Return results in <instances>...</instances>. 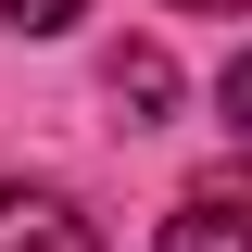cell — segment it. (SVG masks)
<instances>
[{
  "mask_svg": "<svg viewBox=\"0 0 252 252\" xmlns=\"http://www.w3.org/2000/svg\"><path fill=\"white\" fill-rule=\"evenodd\" d=\"M164 252H252V177H202L164 215Z\"/></svg>",
  "mask_w": 252,
  "mask_h": 252,
  "instance_id": "1",
  "label": "cell"
},
{
  "mask_svg": "<svg viewBox=\"0 0 252 252\" xmlns=\"http://www.w3.org/2000/svg\"><path fill=\"white\" fill-rule=\"evenodd\" d=\"M0 252H101L51 189H0Z\"/></svg>",
  "mask_w": 252,
  "mask_h": 252,
  "instance_id": "2",
  "label": "cell"
},
{
  "mask_svg": "<svg viewBox=\"0 0 252 252\" xmlns=\"http://www.w3.org/2000/svg\"><path fill=\"white\" fill-rule=\"evenodd\" d=\"M114 101H126V126H152L164 101H177V63H164L152 38H139V51H114Z\"/></svg>",
  "mask_w": 252,
  "mask_h": 252,
  "instance_id": "3",
  "label": "cell"
},
{
  "mask_svg": "<svg viewBox=\"0 0 252 252\" xmlns=\"http://www.w3.org/2000/svg\"><path fill=\"white\" fill-rule=\"evenodd\" d=\"M0 13H13V38H63L76 13H89V0H0Z\"/></svg>",
  "mask_w": 252,
  "mask_h": 252,
  "instance_id": "4",
  "label": "cell"
},
{
  "mask_svg": "<svg viewBox=\"0 0 252 252\" xmlns=\"http://www.w3.org/2000/svg\"><path fill=\"white\" fill-rule=\"evenodd\" d=\"M215 101H227V139H252V51L227 63V89H215Z\"/></svg>",
  "mask_w": 252,
  "mask_h": 252,
  "instance_id": "5",
  "label": "cell"
},
{
  "mask_svg": "<svg viewBox=\"0 0 252 252\" xmlns=\"http://www.w3.org/2000/svg\"><path fill=\"white\" fill-rule=\"evenodd\" d=\"M189 13H227V0H189Z\"/></svg>",
  "mask_w": 252,
  "mask_h": 252,
  "instance_id": "6",
  "label": "cell"
}]
</instances>
